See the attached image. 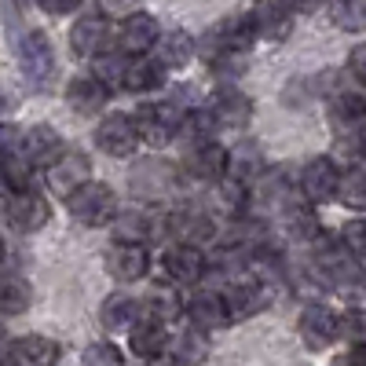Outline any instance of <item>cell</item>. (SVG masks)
Masks as SVG:
<instances>
[{
  "label": "cell",
  "instance_id": "26",
  "mask_svg": "<svg viewBox=\"0 0 366 366\" xmlns=\"http://www.w3.org/2000/svg\"><path fill=\"white\" fill-rule=\"evenodd\" d=\"M165 81V63L162 59H129L125 74V92H154Z\"/></svg>",
  "mask_w": 366,
  "mask_h": 366
},
{
  "label": "cell",
  "instance_id": "13",
  "mask_svg": "<svg viewBox=\"0 0 366 366\" xmlns=\"http://www.w3.org/2000/svg\"><path fill=\"white\" fill-rule=\"evenodd\" d=\"M158 41H162L158 22L143 11L129 15L117 29V51H125V55H147L150 48H158Z\"/></svg>",
  "mask_w": 366,
  "mask_h": 366
},
{
  "label": "cell",
  "instance_id": "4",
  "mask_svg": "<svg viewBox=\"0 0 366 366\" xmlns=\"http://www.w3.org/2000/svg\"><path fill=\"white\" fill-rule=\"evenodd\" d=\"M165 279L176 286H198L209 271V257L202 253V246H187V242H176L165 249Z\"/></svg>",
  "mask_w": 366,
  "mask_h": 366
},
{
  "label": "cell",
  "instance_id": "28",
  "mask_svg": "<svg viewBox=\"0 0 366 366\" xmlns=\"http://www.w3.org/2000/svg\"><path fill=\"white\" fill-rule=\"evenodd\" d=\"M220 121L212 117V110H191L183 114V125H179V136L187 139L191 147H202V143H212V132H217Z\"/></svg>",
  "mask_w": 366,
  "mask_h": 366
},
{
  "label": "cell",
  "instance_id": "35",
  "mask_svg": "<svg viewBox=\"0 0 366 366\" xmlns=\"http://www.w3.org/2000/svg\"><path fill=\"white\" fill-rule=\"evenodd\" d=\"M125 74H129V55H103L99 66H96V77L107 84V88H125Z\"/></svg>",
  "mask_w": 366,
  "mask_h": 366
},
{
  "label": "cell",
  "instance_id": "2",
  "mask_svg": "<svg viewBox=\"0 0 366 366\" xmlns=\"http://www.w3.org/2000/svg\"><path fill=\"white\" fill-rule=\"evenodd\" d=\"M66 205L74 212V220L84 224V227H103V224L117 220V198H114V191L107 187V183H96V179H88L77 194H70Z\"/></svg>",
  "mask_w": 366,
  "mask_h": 366
},
{
  "label": "cell",
  "instance_id": "31",
  "mask_svg": "<svg viewBox=\"0 0 366 366\" xmlns=\"http://www.w3.org/2000/svg\"><path fill=\"white\" fill-rule=\"evenodd\" d=\"M34 169L37 165L22 154V147L15 150L8 143V158H4V179H8V187L11 191H29V183H34Z\"/></svg>",
  "mask_w": 366,
  "mask_h": 366
},
{
  "label": "cell",
  "instance_id": "25",
  "mask_svg": "<svg viewBox=\"0 0 366 366\" xmlns=\"http://www.w3.org/2000/svg\"><path fill=\"white\" fill-rule=\"evenodd\" d=\"M107 84L92 74V77H77V81H70V88H66V103L77 110V114H96L103 103H107Z\"/></svg>",
  "mask_w": 366,
  "mask_h": 366
},
{
  "label": "cell",
  "instance_id": "45",
  "mask_svg": "<svg viewBox=\"0 0 366 366\" xmlns=\"http://www.w3.org/2000/svg\"><path fill=\"white\" fill-rule=\"evenodd\" d=\"M359 150H362V158H366V129H362V139H359Z\"/></svg>",
  "mask_w": 366,
  "mask_h": 366
},
{
  "label": "cell",
  "instance_id": "27",
  "mask_svg": "<svg viewBox=\"0 0 366 366\" xmlns=\"http://www.w3.org/2000/svg\"><path fill=\"white\" fill-rule=\"evenodd\" d=\"M158 59L165 66H187L194 59V41L191 34H183V29H176V34H165L158 41Z\"/></svg>",
  "mask_w": 366,
  "mask_h": 366
},
{
  "label": "cell",
  "instance_id": "41",
  "mask_svg": "<svg viewBox=\"0 0 366 366\" xmlns=\"http://www.w3.org/2000/svg\"><path fill=\"white\" fill-rule=\"evenodd\" d=\"M37 4L48 11V15H70V11H77L84 0H37Z\"/></svg>",
  "mask_w": 366,
  "mask_h": 366
},
{
  "label": "cell",
  "instance_id": "9",
  "mask_svg": "<svg viewBox=\"0 0 366 366\" xmlns=\"http://www.w3.org/2000/svg\"><path fill=\"white\" fill-rule=\"evenodd\" d=\"M217 234V224H212L209 212L202 209H169V238L176 242H187V246H205V242Z\"/></svg>",
  "mask_w": 366,
  "mask_h": 366
},
{
  "label": "cell",
  "instance_id": "18",
  "mask_svg": "<svg viewBox=\"0 0 366 366\" xmlns=\"http://www.w3.org/2000/svg\"><path fill=\"white\" fill-rule=\"evenodd\" d=\"M187 172H191L194 179H202V183H220L224 176H231V150H224L220 143L191 147Z\"/></svg>",
  "mask_w": 366,
  "mask_h": 366
},
{
  "label": "cell",
  "instance_id": "1",
  "mask_svg": "<svg viewBox=\"0 0 366 366\" xmlns=\"http://www.w3.org/2000/svg\"><path fill=\"white\" fill-rule=\"evenodd\" d=\"M253 41H257V29H253L249 15L224 19V22H217V26L205 34L202 55H205L217 70H231V66H238L242 59H246V51H249Z\"/></svg>",
  "mask_w": 366,
  "mask_h": 366
},
{
  "label": "cell",
  "instance_id": "38",
  "mask_svg": "<svg viewBox=\"0 0 366 366\" xmlns=\"http://www.w3.org/2000/svg\"><path fill=\"white\" fill-rule=\"evenodd\" d=\"M341 238H345V246L355 253V257H366V217H355L341 227Z\"/></svg>",
  "mask_w": 366,
  "mask_h": 366
},
{
  "label": "cell",
  "instance_id": "30",
  "mask_svg": "<svg viewBox=\"0 0 366 366\" xmlns=\"http://www.w3.org/2000/svg\"><path fill=\"white\" fill-rule=\"evenodd\" d=\"M172 355L176 359H183L187 366H202L205 362V355H209V345H205V330H183L179 337L172 341Z\"/></svg>",
  "mask_w": 366,
  "mask_h": 366
},
{
  "label": "cell",
  "instance_id": "32",
  "mask_svg": "<svg viewBox=\"0 0 366 366\" xmlns=\"http://www.w3.org/2000/svg\"><path fill=\"white\" fill-rule=\"evenodd\" d=\"M330 19L348 34H355L366 26V0H330Z\"/></svg>",
  "mask_w": 366,
  "mask_h": 366
},
{
  "label": "cell",
  "instance_id": "44",
  "mask_svg": "<svg viewBox=\"0 0 366 366\" xmlns=\"http://www.w3.org/2000/svg\"><path fill=\"white\" fill-rule=\"evenodd\" d=\"M150 366H187V362H183V359H176V355H162V359H154Z\"/></svg>",
  "mask_w": 366,
  "mask_h": 366
},
{
  "label": "cell",
  "instance_id": "40",
  "mask_svg": "<svg viewBox=\"0 0 366 366\" xmlns=\"http://www.w3.org/2000/svg\"><path fill=\"white\" fill-rule=\"evenodd\" d=\"M333 366H366V341L348 345L337 359H333Z\"/></svg>",
  "mask_w": 366,
  "mask_h": 366
},
{
  "label": "cell",
  "instance_id": "29",
  "mask_svg": "<svg viewBox=\"0 0 366 366\" xmlns=\"http://www.w3.org/2000/svg\"><path fill=\"white\" fill-rule=\"evenodd\" d=\"M231 176L242 183H257L264 176V158L253 143H242L238 150H231Z\"/></svg>",
  "mask_w": 366,
  "mask_h": 366
},
{
  "label": "cell",
  "instance_id": "43",
  "mask_svg": "<svg viewBox=\"0 0 366 366\" xmlns=\"http://www.w3.org/2000/svg\"><path fill=\"white\" fill-rule=\"evenodd\" d=\"M286 4H290L293 11H315V8H319V0H286Z\"/></svg>",
  "mask_w": 366,
  "mask_h": 366
},
{
  "label": "cell",
  "instance_id": "34",
  "mask_svg": "<svg viewBox=\"0 0 366 366\" xmlns=\"http://www.w3.org/2000/svg\"><path fill=\"white\" fill-rule=\"evenodd\" d=\"M337 198H341L348 209H366V169H348V172L341 176Z\"/></svg>",
  "mask_w": 366,
  "mask_h": 366
},
{
  "label": "cell",
  "instance_id": "14",
  "mask_svg": "<svg viewBox=\"0 0 366 366\" xmlns=\"http://www.w3.org/2000/svg\"><path fill=\"white\" fill-rule=\"evenodd\" d=\"M8 224L22 234L37 231L48 224V202L29 187V191H11L8 194Z\"/></svg>",
  "mask_w": 366,
  "mask_h": 366
},
{
  "label": "cell",
  "instance_id": "22",
  "mask_svg": "<svg viewBox=\"0 0 366 366\" xmlns=\"http://www.w3.org/2000/svg\"><path fill=\"white\" fill-rule=\"evenodd\" d=\"M143 319V304H136L129 293H110L99 308V326L107 333H125Z\"/></svg>",
  "mask_w": 366,
  "mask_h": 366
},
{
  "label": "cell",
  "instance_id": "19",
  "mask_svg": "<svg viewBox=\"0 0 366 366\" xmlns=\"http://www.w3.org/2000/svg\"><path fill=\"white\" fill-rule=\"evenodd\" d=\"M22 154L34 162L37 169H51L59 158L66 154V143L51 125H34L26 136H22Z\"/></svg>",
  "mask_w": 366,
  "mask_h": 366
},
{
  "label": "cell",
  "instance_id": "5",
  "mask_svg": "<svg viewBox=\"0 0 366 366\" xmlns=\"http://www.w3.org/2000/svg\"><path fill=\"white\" fill-rule=\"evenodd\" d=\"M139 139V129H136V114H110L99 121V129H96V147L103 150V154L110 158H129L132 150H136Z\"/></svg>",
  "mask_w": 366,
  "mask_h": 366
},
{
  "label": "cell",
  "instance_id": "23",
  "mask_svg": "<svg viewBox=\"0 0 366 366\" xmlns=\"http://www.w3.org/2000/svg\"><path fill=\"white\" fill-rule=\"evenodd\" d=\"M110 41V26L103 15H84L77 19V26L70 29V48L81 55V59H92V55H99Z\"/></svg>",
  "mask_w": 366,
  "mask_h": 366
},
{
  "label": "cell",
  "instance_id": "20",
  "mask_svg": "<svg viewBox=\"0 0 366 366\" xmlns=\"http://www.w3.org/2000/svg\"><path fill=\"white\" fill-rule=\"evenodd\" d=\"M183 312H187V304L179 297V286L176 282H154L143 297V315L147 319H158V322H176Z\"/></svg>",
  "mask_w": 366,
  "mask_h": 366
},
{
  "label": "cell",
  "instance_id": "37",
  "mask_svg": "<svg viewBox=\"0 0 366 366\" xmlns=\"http://www.w3.org/2000/svg\"><path fill=\"white\" fill-rule=\"evenodd\" d=\"M81 362L84 366H125V355H121V348L110 345V341H96V345L84 348Z\"/></svg>",
  "mask_w": 366,
  "mask_h": 366
},
{
  "label": "cell",
  "instance_id": "7",
  "mask_svg": "<svg viewBox=\"0 0 366 366\" xmlns=\"http://www.w3.org/2000/svg\"><path fill=\"white\" fill-rule=\"evenodd\" d=\"M19 59H22V70L34 84H48L51 74H55V55H51V44L41 29H29L19 41Z\"/></svg>",
  "mask_w": 366,
  "mask_h": 366
},
{
  "label": "cell",
  "instance_id": "33",
  "mask_svg": "<svg viewBox=\"0 0 366 366\" xmlns=\"http://www.w3.org/2000/svg\"><path fill=\"white\" fill-rule=\"evenodd\" d=\"M333 114H337L341 125H359V121H366V96L362 92H337L333 96Z\"/></svg>",
  "mask_w": 366,
  "mask_h": 366
},
{
  "label": "cell",
  "instance_id": "8",
  "mask_svg": "<svg viewBox=\"0 0 366 366\" xmlns=\"http://www.w3.org/2000/svg\"><path fill=\"white\" fill-rule=\"evenodd\" d=\"M107 271L117 282H139L150 271V253L143 242H117L107 253Z\"/></svg>",
  "mask_w": 366,
  "mask_h": 366
},
{
  "label": "cell",
  "instance_id": "12",
  "mask_svg": "<svg viewBox=\"0 0 366 366\" xmlns=\"http://www.w3.org/2000/svg\"><path fill=\"white\" fill-rule=\"evenodd\" d=\"M341 176L345 172H337V165H333L330 158H315L300 172V191H304L308 202H330L341 191Z\"/></svg>",
  "mask_w": 366,
  "mask_h": 366
},
{
  "label": "cell",
  "instance_id": "3",
  "mask_svg": "<svg viewBox=\"0 0 366 366\" xmlns=\"http://www.w3.org/2000/svg\"><path fill=\"white\" fill-rule=\"evenodd\" d=\"M179 125L183 117L176 114L172 103H147L136 110V129H139V139L147 147H165L179 136Z\"/></svg>",
  "mask_w": 366,
  "mask_h": 366
},
{
  "label": "cell",
  "instance_id": "10",
  "mask_svg": "<svg viewBox=\"0 0 366 366\" xmlns=\"http://www.w3.org/2000/svg\"><path fill=\"white\" fill-rule=\"evenodd\" d=\"M88 179H92V165H88V154H81V150H66V154L48 169L51 191H55V194H63V198L77 194Z\"/></svg>",
  "mask_w": 366,
  "mask_h": 366
},
{
  "label": "cell",
  "instance_id": "11",
  "mask_svg": "<svg viewBox=\"0 0 366 366\" xmlns=\"http://www.w3.org/2000/svg\"><path fill=\"white\" fill-rule=\"evenodd\" d=\"M59 362V345L41 333H26L15 337L4 352V366H55Z\"/></svg>",
  "mask_w": 366,
  "mask_h": 366
},
{
  "label": "cell",
  "instance_id": "21",
  "mask_svg": "<svg viewBox=\"0 0 366 366\" xmlns=\"http://www.w3.org/2000/svg\"><path fill=\"white\" fill-rule=\"evenodd\" d=\"M227 308H231V319L242 322V319H253L267 308V290L253 279H238L227 286Z\"/></svg>",
  "mask_w": 366,
  "mask_h": 366
},
{
  "label": "cell",
  "instance_id": "24",
  "mask_svg": "<svg viewBox=\"0 0 366 366\" xmlns=\"http://www.w3.org/2000/svg\"><path fill=\"white\" fill-rule=\"evenodd\" d=\"M129 341H132V352H136L139 359H147V362L162 359V355H165V348H169L165 322H158V319H147V315H143V319L129 330Z\"/></svg>",
  "mask_w": 366,
  "mask_h": 366
},
{
  "label": "cell",
  "instance_id": "39",
  "mask_svg": "<svg viewBox=\"0 0 366 366\" xmlns=\"http://www.w3.org/2000/svg\"><path fill=\"white\" fill-rule=\"evenodd\" d=\"M341 337H348L352 345L355 341H366V312H348V315H341Z\"/></svg>",
  "mask_w": 366,
  "mask_h": 366
},
{
  "label": "cell",
  "instance_id": "42",
  "mask_svg": "<svg viewBox=\"0 0 366 366\" xmlns=\"http://www.w3.org/2000/svg\"><path fill=\"white\" fill-rule=\"evenodd\" d=\"M348 66H352V74L366 84V44H355L352 48V55H348Z\"/></svg>",
  "mask_w": 366,
  "mask_h": 366
},
{
  "label": "cell",
  "instance_id": "17",
  "mask_svg": "<svg viewBox=\"0 0 366 366\" xmlns=\"http://www.w3.org/2000/svg\"><path fill=\"white\" fill-rule=\"evenodd\" d=\"M209 110H212V117H217L224 129H242V125H249V117H253L249 96H246V92H238L234 84H224V88L212 92Z\"/></svg>",
  "mask_w": 366,
  "mask_h": 366
},
{
  "label": "cell",
  "instance_id": "15",
  "mask_svg": "<svg viewBox=\"0 0 366 366\" xmlns=\"http://www.w3.org/2000/svg\"><path fill=\"white\" fill-rule=\"evenodd\" d=\"M187 315L198 330H224L231 319V308H227V293L220 290H198L191 300H187Z\"/></svg>",
  "mask_w": 366,
  "mask_h": 366
},
{
  "label": "cell",
  "instance_id": "16",
  "mask_svg": "<svg viewBox=\"0 0 366 366\" xmlns=\"http://www.w3.org/2000/svg\"><path fill=\"white\" fill-rule=\"evenodd\" d=\"M249 22L257 29V37L286 41L290 29H293V11H290V4H279V0H257L249 8Z\"/></svg>",
  "mask_w": 366,
  "mask_h": 366
},
{
  "label": "cell",
  "instance_id": "6",
  "mask_svg": "<svg viewBox=\"0 0 366 366\" xmlns=\"http://www.w3.org/2000/svg\"><path fill=\"white\" fill-rule=\"evenodd\" d=\"M297 330H300V341L312 352H322L341 337V315L333 308H326V304H308V308L300 312Z\"/></svg>",
  "mask_w": 366,
  "mask_h": 366
},
{
  "label": "cell",
  "instance_id": "46",
  "mask_svg": "<svg viewBox=\"0 0 366 366\" xmlns=\"http://www.w3.org/2000/svg\"><path fill=\"white\" fill-rule=\"evenodd\" d=\"M34 4H37V0H34Z\"/></svg>",
  "mask_w": 366,
  "mask_h": 366
},
{
  "label": "cell",
  "instance_id": "36",
  "mask_svg": "<svg viewBox=\"0 0 366 366\" xmlns=\"http://www.w3.org/2000/svg\"><path fill=\"white\" fill-rule=\"evenodd\" d=\"M29 300H34V290H29V282L22 279H11L4 282V315H22L29 308Z\"/></svg>",
  "mask_w": 366,
  "mask_h": 366
}]
</instances>
